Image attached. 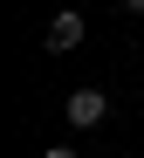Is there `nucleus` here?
Segmentation results:
<instances>
[{
  "label": "nucleus",
  "instance_id": "obj_4",
  "mask_svg": "<svg viewBox=\"0 0 144 158\" xmlns=\"http://www.w3.org/2000/svg\"><path fill=\"white\" fill-rule=\"evenodd\" d=\"M124 7H130V14H144V0H124Z\"/></svg>",
  "mask_w": 144,
  "mask_h": 158
},
{
  "label": "nucleus",
  "instance_id": "obj_2",
  "mask_svg": "<svg viewBox=\"0 0 144 158\" xmlns=\"http://www.w3.org/2000/svg\"><path fill=\"white\" fill-rule=\"evenodd\" d=\"M69 48H82V14H55L48 21V55H69Z\"/></svg>",
  "mask_w": 144,
  "mask_h": 158
},
{
  "label": "nucleus",
  "instance_id": "obj_3",
  "mask_svg": "<svg viewBox=\"0 0 144 158\" xmlns=\"http://www.w3.org/2000/svg\"><path fill=\"white\" fill-rule=\"evenodd\" d=\"M41 158H82V151H69V144H55V151H41Z\"/></svg>",
  "mask_w": 144,
  "mask_h": 158
},
{
  "label": "nucleus",
  "instance_id": "obj_1",
  "mask_svg": "<svg viewBox=\"0 0 144 158\" xmlns=\"http://www.w3.org/2000/svg\"><path fill=\"white\" fill-rule=\"evenodd\" d=\"M62 117H69L76 131H89V124H103V117H110V96H103V89H76V96L62 103Z\"/></svg>",
  "mask_w": 144,
  "mask_h": 158
}]
</instances>
